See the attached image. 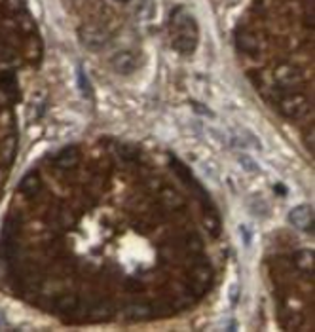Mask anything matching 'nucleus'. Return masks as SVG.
I'll return each mask as SVG.
<instances>
[{"instance_id": "18", "label": "nucleus", "mask_w": 315, "mask_h": 332, "mask_svg": "<svg viewBox=\"0 0 315 332\" xmlns=\"http://www.w3.org/2000/svg\"><path fill=\"white\" fill-rule=\"evenodd\" d=\"M78 84H80V89H82V93H84V95H89V85H87L86 74L82 72V68L78 70Z\"/></svg>"}, {"instance_id": "21", "label": "nucleus", "mask_w": 315, "mask_h": 332, "mask_svg": "<svg viewBox=\"0 0 315 332\" xmlns=\"http://www.w3.org/2000/svg\"><path fill=\"white\" fill-rule=\"evenodd\" d=\"M122 2H127V0H122Z\"/></svg>"}, {"instance_id": "10", "label": "nucleus", "mask_w": 315, "mask_h": 332, "mask_svg": "<svg viewBox=\"0 0 315 332\" xmlns=\"http://www.w3.org/2000/svg\"><path fill=\"white\" fill-rule=\"evenodd\" d=\"M162 199H163V203L167 205L169 209H179L184 203L181 198V194L177 192L175 188H167V190H163L162 192Z\"/></svg>"}, {"instance_id": "5", "label": "nucleus", "mask_w": 315, "mask_h": 332, "mask_svg": "<svg viewBox=\"0 0 315 332\" xmlns=\"http://www.w3.org/2000/svg\"><path fill=\"white\" fill-rule=\"evenodd\" d=\"M211 279H213V268L209 266L207 260H201L200 264L192 270V283L201 285V287L207 289L211 283Z\"/></svg>"}, {"instance_id": "11", "label": "nucleus", "mask_w": 315, "mask_h": 332, "mask_svg": "<svg viewBox=\"0 0 315 332\" xmlns=\"http://www.w3.org/2000/svg\"><path fill=\"white\" fill-rule=\"evenodd\" d=\"M312 253L310 251H306V253H298L295 258V264L300 268V270H306L308 274L312 275L314 274V258H312Z\"/></svg>"}, {"instance_id": "12", "label": "nucleus", "mask_w": 315, "mask_h": 332, "mask_svg": "<svg viewBox=\"0 0 315 332\" xmlns=\"http://www.w3.org/2000/svg\"><path fill=\"white\" fill-rule=\"evenodd\" d=\"M184 249L188 251V253H201V249H203V241H201V237L198 234H188V236L184 237Z\"/></svg>"}, {"instance_id": "15", "label": "nucleus", "mask_w": 315, "mask_h": 332, "mask_svg": "<svg viewBox=\"0 0 315 332\" xmlns=\"http://www.w3.org/2000/svg\"><path fill=\"white\" fill-rule=\"evenodd\" d=\"M171 161H173V169L177 171V175H179L181 179H184L186 182H188V184H190V182H192V173L188 171V167H186V165H182V163H179L177 160H171Z\"/></svg>"}, {"instance_id": "6", "label": "nucleus", "mask_w": 315, "mask_h": 332, "mask_svg": "<svg viewBox=\"0 0 315 332\" xmlns=\"http://www.w3.org/2000/svg\"><path fill=\"white\" fill-rule=\"evenodd\" d=\"M40 188H42V182H40L36 173H27L19 182V190L25 194V196H29V198L36 196V194L40 192Z\"/></svg>"}, {"instance_id": "3", "label": "nucleus", "mask_w": 315, "mask_h": 332, "mask_svg": "<svg viewBox=\"0 0 315 332\" xmlns=\"http://www.w3.org/2000/svg\"><path fill=\"white\" fill-rule=\"evenodd\" d=\"M281 112L283 116L287 118H300L302 114L306 112V101L302 95H291V97H285L283 101H281Z\"/></svg>"}, {"instance_id": "9", "label": "nucleus", "mask_w": 315, "mask_h": 332, "mask_svg": "<svg viewBox=\"0 0 315 332\" xmlns=\"http://www.w3.org/2000/svg\"><path fill=\"white\" fill-rule=\"evenodd\" d=\"M76 161H78L76 146H67V148L55 158V167H59V169H70V167L76 165Z\"/></svg>"}, {"instance_id": "20", "label": "nucleus", "mask_w": 315, "mask_h": 332, "mask_svg": "<svg viewBox=\"0 0 315 332\" xmlns=\"http://www.w3.org/2000/svg\"><path fill=\"white\" fill-rule=\"evenodd\" d=\"M238 293H239L238 285H234V287H232V296H230V302L232 304H236V300H238Z\"/></svg>"}, {"instance_id": "13", "label": "nucleus", "mask_w": 315, "mask_h": 332, "mask_svg": "<svg viewBox=\"0 0 315 332\" xmlns=\"http://www.w3.org/2000/svg\"><path fill=\"white\" fill-rule=\"evenodd\" d=\"M124 287H125V291H129V293H143L144 291V285L141 279H137V277H125V281H124Z\"/></svg>"}, {"instance_id": "2", "label": "nucleus", "mask_w": 315, "mask_h": 332, "mask_svg": "<svg viewBox=\"0 0 315 332\" xmlns=\"http://www.w3.org/2000/svg\"><path fill=\"white\" fill-rule=\"evenodd\" d=\"M289 220L291 224L302 232H308L312 234L314 232V215H312V209L308 205H300V207H295L291 213H289Z\"/></svg>"}, {"instance_id": "7", "label": "nucleus", "mask_w": 315, "mask_h": 332, "mask_svg": "<svg viewBox=\"0 0 315 332\" xmlns=\"http://www.w3.org/2000/svg\"><path fill=\"white\" fill-rule=\"evenodd\" d=\"M238 46L247 53V55H257L258 53V40L249 30H238Z\"/></svg>"}, {"instance_id": "19", "label": "nucleus", "mask_w": 315, "mask_h": 332, "mask_svg": "<svg viewBox=\"0 0 315 332\" xmlns=\"http://www.w3.org/2000/svg\"><path fill=\"white\" fill-rule=\"evenodd\" d=\"M239 232H241V239H243V243H245V245H249V243H251V234H249L247 226H241V230H239Z\"/></svg>"}, {"instance_id": "1", "label": "nucleus", "mask_w": 315, "mask_h": 332, "mask_svg": "<svg viewBox=\"0 0 315 332\" xmlns=\"http://www.w3.org/2000/svg\"><path fill=\"white\" fill-rule=\"evenodd\" d=\"M171 36L173 46L181 53H192L198 44V25L196 21L184 13V11H175L171 17Z\"/></svg>"}, {"instance_id": "8", "label": "nucleus", "mask_w": 315, "mask_h": 332, "mask_svg": "<svg viewBox=\"0 0 315 332\" xmlns=\"http://www.w3.org/2000/svg\"><path fill=\"white\" fill-rule=\"evenodd\" d=\"M78 298L74 294H63L55 300V312L63 315H72L78 310Z\"/></svg>"}, {"instance_id": "4", "label": "nucleus", "mask_w": 315, "mask_h": 332, "mask_svg": "<svg viewBox=\"0 0 315 332\" xmlns=\"http://www.w3.org/2000/svg\"><path fill=\"white\" fill-rule=\"evenodd\" d=\"M124 315L129 321H146V319H152L154 312L150 304H129L124 310Z\"/></svg>"}, {"instance_id": "16", "label": "nucleus", "mask_w": 315, "mask_h": 332, "mask_svg": "<svg viewBox=\"0 0 315 332\" xmlns=\"http://www.w3.org/2000/svg\"><path fill=\"white\" fill-rule=\"evenodd\" d=\"M238 160H239V163H241V165H245V169L251 171V173L258 171V167H257V163H255V160H251L247 154H239Z\"/></svg>"}, {"instance_id": "17", "label": "nucleus", "mask_w": 315, "mask_h": 332, "mask_svg": "<svg viewBox=\"0 0 315 332\" xmlns=\"http://www.w3.org/2000/svg\"><path fill=\"white\" fill-rule=\"evenodd\" d=\"M120 156H122L124 160L135 161L137 160V150L131 148V146H122V148H120Z\"/></svg>"}, {"instance_id": "14", "label": "nucleus", "mask_w": 315, "mask_h": 332, "mask_svg": "<svg viewBox=\"0 0 315 332\" xmlns=\"http://www.w3.org/2000/svg\"><path fill=\"white\" fill-rule=\"evenodd\" d=\"M0 85L6 89V93H13V89H15L13 72H4V74H0Z\"/></svg>"}]
</instances>
